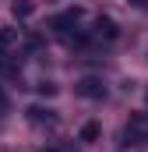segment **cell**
<instances>
[{"instance_id": "9c48e42d", "label": "cell", "mask_w": 148, "mask_h": 152, "mask_svg": "<svg viewBox=\"0 0 148 152\" xmlns=\"http://www.w3.org/2000/svg\"><path fill=\"white\" fill-rule=\"evenodd\" d=\"M39 96H57V85H53V81H42V85H39Z\"/></svg>"}, {"instance_id": "4fadbf2b", "label": "cell", "mask_w": 148, "mask_h": 152, "mask_svg": "<svg viewBox=\"0 0 148 152\" xmlns=\"http://www.w3.org/2000/svg\"><path fill=\"white\" fill-rule=\"evenodd\" d=\"M42 152H57V149H42Z\"/></svg>"}, {"instance_id": "5bb4252c", "label": "cell", "mask_w": 148, "mask_h": 152, "mask_svg": "<svg viewBox=\"0 0 148 152\" xmlns=\"http://www.w3.org/2000/svg\"><path fill=\"white\" fill-rule=\"evenodd\" d=\"M145 99H148V96H145Z\"/></svg>"}, {"instance_id": "5b68a950", "label": "cell", "mask_w": 148, "mask_h": 152, "mask_svg": "<svg viewBox=\"0 0 148 152\" xmlns=\"http://www.w3.org/2000/svg\"><path fill=\"white\" fill-rule=\"evenodd\" d=\"M28 120H32V124H49V127H53V124H57V113L46 110V106H28Z\"/></svg>"}, {"instance_id": "ba28073f", "label": "cell", "mask_w": 148, "mask_h": 152, "mask_svg": "<svg viewBox=\"0 0 148 152\" xmlns=\"http://www.w3.org/2000/svg\"><path fill=\"white\" fill-rule=\"evenodd\" d=\"M95 138H99V124H95V120H88V124L81 127V142H95Z\"/></svg>"}, {"instance_id": "8fae6325", "label": "cell", "mask_w": 148, "mask_h": 152, "mask_svg": "<svg viewBox=\"0 0 148 152\" xmlns=\"http://www.w3.org/2000/svg\"><path fill=\"white\" fill-rule=\"evenodd\" d=\"M134 7H141V11H148V0H131Z\"/></svg>"}, {"instance_id": "52a82bcc", "label": "cell", "mask_w": 148, "mask_h": 152, "mask_svg": "<svg viewBox=\"0 0 148 152\" xmlns=\"http://www.w3.org/2000/svg\"><path fill=\"white\" fill-rule=\"evenodd\" d=\"M14 39H18L14 28H0V53H7V50L14 46Z\"/></svg>"}, {"instance_id": "6da1fadb", "label": "cell", "mask_w": 148, "mask_h": 152, "mask_svg": "<svg viewBox=\"0 0 148 152\" xmlns=\"http://www.w3.org/2000/svg\"><path fill=\"white\" fill-rule=\"evenodd\" d=\"M123 145H148V113H134L123 127Z\"/></svg>"}, {"instance_id": "30bf717a", "label": "cell", "mask_w": 148, "mask_h": 152, "mask_svg": "<svg viewBox=\"0 0 148 152\" xmlns=\"http://www.w3.org/2000/svg\"><path fill=\"white\" fill-rule=\"evenodd\" d=\"M0 75H18V67H14V64H4V60H0Z\"/></svg>"}, {"instance_id": "3957f363", "label": "cell", "mask_w": 148, "mask_h": 152, "mask_svg": "<svg viewBox=\"0 0 148 152\" xmlns=\"http://www.w3.org/2000/svg\"><path fill=\"white\" fill-rule=\"evenodd\" d=\"M74 88H78V96H85V99H106V85H102L99 78H81Z\"/></svg>"}, {"instance_id": "8992f818", "label": "cell", "mask_w": 148, "mask_h": 152, "mask_svg": "<svg viewBox=\"0 0 148 152\" xmlns=\"http://www.w3.org/2000/svg\"><path fill=\"white\" fill-rule=\"evenodd\" d=\"M32 11H36V7H32L28 0H14V4H11V14H14V18H28Z\"/></svg>"}, {"instance_id": "7c38bea8", "label": "cell", "mask_w": 148, "mask_h": 152, "mask_svg": "<svg viewBox=\"0 0 148 152\" xmlns=\"http://www.w3.org/2000/svg\"><path fill=\"white\" fill-rule=\"evenodd\" d=\"M4 106H7V96H4V88H0V110H4Z\"/></svg>"}, {"instance_id": "277c9868", "label": "cell", "mask_w": 148, "mask_h": 152, "mask_svg": "<svg viewBox=\"0 0 148 152\" xmlns=\"http://www.w3.org/2000/svg\"><path fill=\"white\" fill-rule=\"evenodd\" d=\"M92 32H95L99 39H106V42H113V39L120 36L116 21H113V18H106V14H99V18H95V28H92Z\"/></svg>"}, {"instance_id": "7a4b0ae2", "label": "cell", "mask_w": 148, "mask_h": 152, "mask_svg": "<svg viewBox=\"0 0 148 152\" xmlns=\"http://www.w3.org/2000/svg\"><path fill=\"white\" fill-rule=\"evenodd\" d=\"M78 25H81V7H71V11H64V14H57V18H53V28H57L64 39L74 36V32H78Z\"/></svg>"}]
</instances>
